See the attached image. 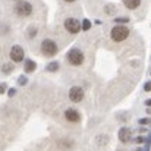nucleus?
<instances>
[{
	"instance_id": "nucleus-1",
	"label": "nucleus",
	"mask_w": 151,
	"mask_h": 151,
	"mask_svg": "<svg viewBox=\"0 0 151 151\" xmlns=\"http://www.w3.org/2000/svg\"><path fill=\"white\" fill-rule=\"evenodd\" d=\"M110 35H111V40L113 41L120 43V41H125L129 37V29L126 27H123V25H116V27H113Z\"/></svg>"
},
{
	"instance_id": "nucleus-2",
	"label": "nucleus",
	"mask_w": 151,
	"mask_h": 151,
	"mask_svg": "<svg viewBox=\"0 0 151 151\" xmlns=\"http://www.w3.org/2000/svg\"><path fill=\"white\" fill-rule=\"evenodd\" d=\"M66 57H68V62L70 65H73V66H79V65L84 63V53L79 50V49L69 50L68 54H66Z\"/></svg>"
},
{
	"instance_id": "nucleus-3",
	"label": "nucleus",
	"mask_w": 151,
	"mask_h": 151,
	"mask_svg": "<svg viewBox=\"0 0 151 151\" xmlns=\"http://www.w3.org/2000/svg\"><path fill=\"white\" fill-rule=\"evenodd\" d=\"M41 51H43V54H46V56H56V53H57V44L50 40V38H47V40H43V43H41Z\"/></svg>"
},
{
	"instance_id": "nucleus-4",
	"label": "nucleus",
	"mask_w": 151,
	"mask_h": 151,
	"mask_svg": "<svg viewBox=\"0 0 151 151\" xmlns=\"http://www.w3.org/2000/svg\"><path fill=\"white\" fill-rule=\"evenodd\" d=\"M32 6H31V3H28V1H19L16 6H15V12H16V15L18 16H22V18H25V16H29L31 13H32Z\"/></svg>"
},
{
	"instance_id": "nucleus-5",
	"label": "nucleus",
	"mask_w": 151,
	"mask_h": 151,
	"mask_svg": "<svg viewBox=\"0 0 151 151\" xmlns=\"http://www.w3.org/2000/svg\"><path fill=\"white\" fill-rule=\"evenodd\" d=\"M65 28L70 34H78L81 31V22L78 19H75V18H68L65 21Z\"/></svg>"
},
{
	"instance_id": "nucleus-6",
	"label": "nucleus",
	"mask_w": 151,
	"mask_h": 151,
	"mask_svg": "<svg viewBox=\"0 0 151 151\" xmlns=\"http://www.w3.org/2000/svg\"><path fill=\"white\" fill-rule=\"evenodd\" d=\"M24 57H25V53H24V49H22L21 46H13V47L10 49V59H12L15 63L22 62Z\"/></svg>"
},
{
	"instance_id": "nucleus-7",
	"label": "nucleus",
	"mask_w": 151,
	"mask_h": 151,
	"mask_svg": "<svg viewBox=\"0 0 151 151\" xmlns=\"http://www.w3.org/2000/svg\"><path fill=\"white\" fill-rule=\"evenodd\" d=\"M69 99L73 103L82 101V99H84V90L81 87H72L70 91H69Z\"/></svg>"
},
{
	"instance_id": "nucleus-8",
	"label": "nucleus",
	"mask_w": 151,
	"mask_h": 151,
	"mask_svg": "<svg viewBox=\"0 0 151 151\" xmlns=\"http://www.w3.org/2000/svg\"><path fill=\"white\" fill-rule=\"evenodd\" d=\"M65 117L69 120V122H73V123H78L81 120V114L79 111H76L75 109H68L65 111Z\"/></svg>"
},
{
	"instance_id": "nucleus-9",
	"label": "nucleus",
	"mask_w": 151,
	"mask_h": 151,
	"mask_svg": "<svg viewBox=\"0 0 151 151\" xmlns=\"http://www.w3.org/2000/svg\"><path fill=\"white\" fill-rule=\"evenodd\" d=\"M119 139H120L123 144L129 142V141H131V131H129L128 128H120V131H119Z\"/></svg>"
},
{
	"instance_id": "nucleus-10",
	"label": "nucleus",
	"mask_w": 151,
	"mask_h": 151,
	"mask_svg": "<svg viewBox=\"0 0 151 151\" xmlns=\"http://www.w3.org/2000/svg\"><path fill=\"white\" fill-rule=\"evenodd\" d=\"M122 1L128 9H137L141 4V0H122Z\"/></svg>"
},
{
	"instance_id": "nucleus-11",
	"label": "nucleus",
	"mask_w": 151,
	"mask_h": 151,
	"mask_svg": "<svg viewBox=\"0 0 151 151\" xmlns=\"http://www.w3.org/2000/svg\"><path fill=\"white\" fill-rule=\"evenodd\" d=\"M35 68H37V65H35V62H34V60H25L24 69H25V72H27V73L34 72V70H35Z\"/></svg>"
},
{
	"instance_id": "nucleus-12",
	"label": "nucleus",
	"mask_w": 151,
	"mask_h": 151,
	"mask_svg": "<svg viewBox=\"0 0 151 151\" xmlns=\"http://www.w3.org/2000/svg\"><path fill=\"white\" fill-rule=\"evenodd\" d=\"M49 72H56L57 69H59V63L57 62H51V63H49L47 65V68H46Z\"/></svg>"
},
{
	"instance_id": "nucleus-13",
	"label": "nucleus",
	"mask_w": 151,
	"mask_h": 151,
	"mask_svg": "<svg viewBox=\"0 0 151 151\" xmlns=\"http://www.w3.org/2000/svg\"><path fill=\"white\" fill-rule=\"evenodd\" d=\"M91 28V21H88V19H84L82 22H81V29H84V31H88Z\"/></svg>"
},
{
	"instance_id": "nucleus-14",
	"label": "nucleus",
	"mask_w": 151,
	"mask_h": 151,
	"mask_svg": "<svg viewBox=\"0 0 151 151\" xmlns=\"http://www.w3.org/2000/svg\"><path fill=\"white\" fill-rule=\"evenodd\" d=\"M12 70H13V65H10V63L3 65V73L9 75V73H12Z\"/></svg>"
},
{
	"instance_id": "nucleus-15",
	"label": "nucleus",
	"mask_w": 151,
	"mask_h": 151,
	"mask_svg": "<svg viewBox=\"0 0 151 151\" xmlns=\"http://www.w3.org/2000/svg\"><path fill=\"white\" fill-rule=\"evenodd\" d=\"M106 9H107L106 12H107L109 15H111V13H113V10H114V6H113V4H107V6H106Z\"/></svg>"
},
{
	"instance_id": "nucleus-16",
	"label": "nucleus",
	"mask_w": 151,
	"mask_h": 151,
	"mask_svg": "<svg viewBox=\"0 0 151 151\" xmlns=\"http://www.w3.org/2000/svg\"><path fill=\"white\" fill-rule=\"evenodd\" d=\"M27 76H19V79H18V82H19V85H25L27 84Z\"/></svg>"
},
{
	"instance_id": "nucleus-17",
	"label": "nucleus",
	"mask_w": 151,
	"mask_h": 151,
	"mask_svg": "<svg viewBox=\"0 0 151 151\" xmlns=\"http://www.w3.org/2000/svg\"><path fill=\"white\" fill-rule=\"evenodd\" d=\"M35 35H37V29H35V28H31V29H29L28 37H29V38H32V37H35Z\"/></svg>"
},
{
	"instance_id": "nucleus-18",
	"label": "nucleus",
	"mask_w": 151,
	"mask_h": 151,
	"mask_svg": "<svg viewBox=\"0 0 151 151\" xmlns=\"http://www.w3.org/2000/svg\"><path fill=\"white\" fill-rule=\"evenodd\" d=\"M114 22H119V24H125V22H129V19H126V18H117Z\"/></svg>"
},
{
	"instance_id": "nucleus-19",
	"label": "nucleus",
	"mask_w": 151,
	"mask_h": 151,
	"mask_svg": "<svg viewBox=\"0 0 151 151\" xmlns=\"http://www.w3.org/2000/svg\"><path fill=\"white\" fill-rule=\"evenodd\" d=\"M15 93H16V90H15V88H10L7 94H9V97H12V96H15Z\"/></svg>"
},
{
	"instance_id": "nucleus-20",
	"label": "nucleus",
	"mask_w": 151,
	"mask_h": 151,
	"mask_svg": "<svg viewBox=\"0 0 151 151\" xmlns=\"http://www.w3.org/2000/svg\"><path fill=\"white\" fill-rule=\"evenodd\" d=\"M150 88H151L150 82H147V84H145V85H144V90H145V91H147V93H148V91H150Z\"/></svg>"
},
{
	"instance_id": "nucleus-21",
	"label": "nucleus",
	"mask_w": 151,
	"mask_h": 151,
	"mask_svg": "<svg viewBox=\"0 0 151 151\" xmlns=\"http://www.w3.org/2000/svg\"><path fill=\"white\" fill-rule=\"evenodd\" d=\"M148 122H150L148 119H141V120H139V123H141V125H147Z\"/></svg>"
},
{
	"instance_id": "nucleus-22",
	"label": "nucleus",
	"mask_w": 151,
	"mask_h": 151,
	"mask_svg": "<svg viewBox=\"0 0 151 151\" xmlns=\"http://www.w3.org/2000/svg\"><path fill=\"white\" fill-rule=\"evenodd\" d=\"M4 90H6V85L4 84H0V93H4Z\"/></svg>"
},
{
	"instance_id": "nucleus-23",
	"label": "nucleus",
	"mask_w": 151,
	"mask_h": 151,
	"mask_svg": "<svg viewBox=\"0 0 151 151\" xmlns=\"http://www.w3.org/2000/svg\"><path fill=\"white\" fill-rule=\"evenodd\" d=\"M65 1H68V3H72V1H75V0H65Z\"/></svg>"
}]
</instances>
